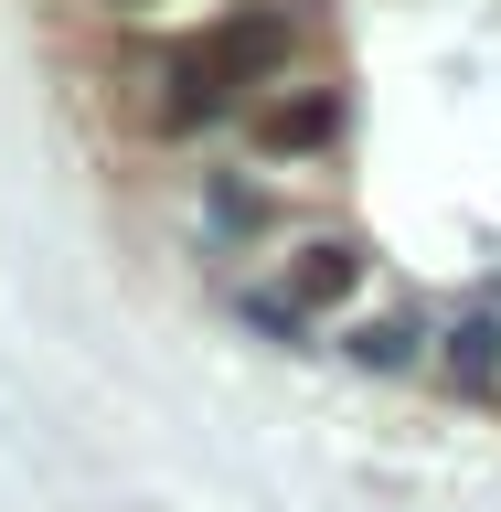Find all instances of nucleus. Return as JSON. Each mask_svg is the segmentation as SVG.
I'll return each mask as SVG.
<instances>
[{
  "mask_svg": "<svg viewBox=\"0 0 501 512\" xmlns=\"http://www.w3.org/2000/svg\"><path fill=\"white\" fill-rule=\"evenodd\" d=\"M448 374L470 384V395H501V320H470V331H448Z\"/></svg>",
  "mask_w": 501,
  "mask_h": 512,
  "instance_id": "20e7f679",
  "label": "nucleus"
},
{
  "mask_svg": "<svg viewBox=\"0 0 501 512\" xmlns=\"http://www.w3.org/2000/svg\"><path fill=\"white\" fill-rule=\"evenodd\" d=\"M118 11H160V0H118Z\"/></svg>",
  "mask_w": 501,
  "mask_h": 512,
  "instance_id": "423d86ee",
  "label": "nucleus"
},
{
  "mask_svg": "<svg viewBox=\"0 0 501 512\" xmlns=\"http://www.w3.org/2000/svg\"><path fill=\"white\" fill-rule=\"evenodd\" d=\"M352 288H363V246H342V235H320V246H299L278 267V310L299 320V310H342Z\"/></svg>",
  "mask_w": 501,
  "mask_h": 512,
  "instance_id": "f03ea898",
  "label": "nucleus"
},
{
  "mask_svg": "<svg viewBox=\"0 0 501 512\" xmlns=\"http://www.w3.org/2000/svg\"><path fill=\"white\" fill-rule=\"evenodd\" d=\"M278 54H288V22H278V11H256V22L214 32L203 54H182V64H171V96H160V128H192V118H214V107H224V86H235V75H267Z\"/></svg>",
  "mask_w": 501,
  "mask_h": 512,
  "instance_id": "f257e3e1",
  "label": "nucleus"
},
{
  "mask_svg": "<svg viewBox=\"0 0 501 512\" xmlns=\"http://www.w3.org/2000/svg\"><path fill=\"white\" fill-rule=\"evenodd\" d=\"M352 363H406V331H395V320H363V331H352Z\"/></svg>",
  "mask_w": 501,
  "mask_h": 512,
  "instance_id": "39448f33",
  "label": "nucleus"
},
{
  "mask_svg": "<svg viewBox=\"0 0 501 512\" xmlns=\"http://www.w3.org/2000/svg\"><path fill=\"white\" fill-rule=\"evenodd\" d=\"M342 139V96H267L256 107V150L288 160V150H331Z\"/></svg>",
  "mask_w": 501,
  "mask_h": 512,
  "instance_id": "7ed1b4c3",
  "label": "nucleus"
}]
</instances>
